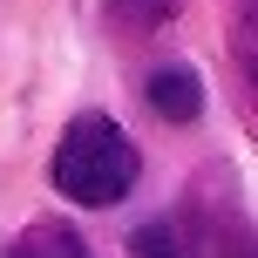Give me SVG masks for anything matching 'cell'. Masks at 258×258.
Listing matches in <instances>:
<instances>
[{
    "label": "cell",
    "instance_id": "5",
    "mask_svg": "<svg viewBox=\"0 0 258 258\" xmlns=\"http://www.w3.org/2000/svg\"><path fill=\"white\" fill-rule=\"evenodd\" d=\"M183 14V0H109V27L116 34H156Z\"/></svg>",
    "mask_w": 258,
    "mask_h": 258
},
{
    "label": "cell",
    "instance_id": "1",
    "mask_svg": "<svg viewBox=\"0 0 258 258\" xmlns=\"http://www.w3.org/2000/svg\"><path fill=\"white\" fill-rule=\"evenodd\" d=\"M136 170H143L136 143H129L102 109H82V116L61 129V143H54L48 183L68 204H82V211H109V204H122V197L136 190Z\"/></svg>",
    "mask_w": 258,
    "mask_h": 258
},
{
    "label": "cell",
    "instance_id": "2",
    "mask_svg": "<svg viewBox=\"0 0 258 258\" xmlns=\"http://www.w3.org/2000/svg\"><path fill=\"white\" fill-rule=\"evenodd\" d=\"M224 48L238 75V109L258 129V0H224Z\"/></svg>",
    "mask_w": 258,
    "mask_h": 258
},
{
    "label": "cell",
    "instance_id": "4",
    "mask_svg": "<svg viewBox=\"0 0 258 258\" xmlns=\"http://www.w3.org/2000/svg\"><path fill=\"white\" fill-rule=\"evenodd\" d=\"M0 258H95V251L82 245L68 224H27V231L14 238V245L0 251Z\"/></svg>",
    "mask_w": 258,
    "mask_h": 258
},
{
    "label": "cell",
    "instance_id": "7",
    "mask_svg": "<svg viewBox=\"0 0 258 258\" xmlns=\"http://www.w3.org/2000/svg\"><path fill=\"white\" fill-rule=\"evenodd\" d=\"M204 258H258V231H251V224H218Z\"/></svg>",
    "mask_w": 258,
    "mask_h": 258
},
{
    "label": "cell",
    "instance_id": "3",
    "mask_svg": "<svg viewBox=\"0 0 258 258\" xmlns=\"http://www.w3.org/2000/svg\"><path fill=\"white\" fill-rule=\"evenodd\" d=\"M143 95H150V109H156L163 122H197V116H204V82H197L190 61H163V68H150Z\"/></svg>",
    "mask_w": 258,
    "mask_h": 258
},
{
    "label": "cell",
    "instance_id": "6",
    "mask_svg": "<svg viewBox=\"0 0 258 258\" xmlns=\"http://www.w3.org/2000/svg\"><path fill=\"white\" fill-rule=\"evenodd\" d=\"M129 258H190V245H183V231L170 218H150L129 231Z\"/></svg>",
    "mask_w": 258,
    "mask_h": 258
}]
</instances>
